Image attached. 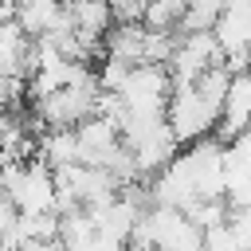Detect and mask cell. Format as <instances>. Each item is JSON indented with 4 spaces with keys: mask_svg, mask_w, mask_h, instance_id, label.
Returning <instances> with one entry per match:
<instances>
[{
    "mask_svg": "<svg viewBox=\"0 0 251 251\" xmlns=\"http://www.w3.org/2000/svg\"><path fill=\"white\" fill-rule=\"evenodd\" d=\"M0 188L12 196L20 216H47L55 212V176L43 161H4L0 165Z\"/></svg>",
    "mask_w": 251,
    "mask_h": 251,
    "instance_id": "obj_1",
    "label": "cell"
},
{
    "mask_svg": "<svg viewBox=\"0 0 251 251\" xmlns=\"http://www.w3.org/2000/svg\"><path fill=\"white\" fill-rule=\"evenodd\" d=\"M94 102H98V78L94 71L63 90H51L43 98H31V114H35V129H75L78 122L94 118Z\"/></svg>",
    "mask_w": 251,
    "mask_h": 251,
    "instance_id": "obj_2",
    "label": "cell"
},
{
    "mask_svg": "<svg viewBox=\"0 0 251 251\" xmlns=\"http://www.w3.org/2000/svg\"><path fill=\"white\" fill-rule=\"evenodd\" d=\"M173 94V78L157 63H137L129 67L126 82L118 86L122 118H165V102Z\"/></svg>",
    "mask_w": 251,
    "mask_h": 251,
    "instance_id": "obj_3",
    "label": "cell"
},
{
    "mask_svg": "<svg viewBox=\"0 0 251 251\" xmlns=\"http://www.w3.org/2000/svg\"><path fill=\"white\" fill-rule=\"evenodd\" d=\"M216 118H220V110H216L208 98H200V90H196L192 82L173 86V94H169V102H165V126H169V133L176 137V145H188V141L208 137V133L216 129Z\"/></svg>",
    "mask_w": 251,
    "mask_h": 251,
    "instance_id": "obj_4",
    "label": "cell"
},
{
    "mask_svg": "<svg viewBox=\"0 0 251 251\" xmlns=\"http://www.w3.org/2000/svg\"><path fill=\"white\" fill-rule=\"evenodd\" d=\"M224 63L212 31H176V43H173V55L165 63L173 86H184V82H196L208 67Z\"/></svg>",
    "mask_w": 251,
    "mask_h": 251,
    "instance_id": "obj_5",
    "label": "cell"
},
{
    "mask_svg": "<svg viewBox=\"0 0 251 251\" xmlns=\"http://www.w3.org/2000/svg\"><path fill=\"white\" fill-rule=\"evenodd\" d=\"M212 39L224 55V67L235 75V71H247V39H251V4L247 0H227L224 12L216 16L212 24Z\"/></svg>",
    "mask_w": 251,
    "mask_h": 251,
    "instance_id": "obj_6",
    "label": "cell"
},
{
    "mask_svg": "<svg viewBox=\"0 0 251 251\" xmlns=\"http://www.w3.org/2000/svg\"><path fill=\"white\" fill-rule=\"evenodd\" d=\"M247 114H251V78H247V71H235L227 78L224 98H220V118H216L212 137L224 145V141L247 133Z\"/></svg>",
    "mask_w": 251,
    "mask_h": 251,
    "instance_id": "obj_7",
    "label": "cell"
},
{
    "mask_svg": "<svg viewBox=\"0 0 251 251\" xmlns=\"http://www.w3.org/2000/svg\"><path fill=\"white\" fill-rule=\"evenodd\" d=\"M63 20L90 47H102V35L114 27V16H110L106 0H63Z\"/></svg>",
    "mask_w": 251,
    "mask_h": 251,
    "instance_id": "obj_8",
    "label": "cell"
},
{
    "mask_svg": "<svg viewBox=\"0 0 251 251\" xmlns=\"http://www.w3.org/2000/svg\"><path fill=\"white\" fill-rule=\"evenodd\" d=\"M75 153H78V165H102V157L118 145V126L106 122V118H86L78 122L75 129Z\"/></svg>",
    "mask_w": 251,
    "mask_h": 251,
    "instance_id": "obj_9",
    "label": "cell"
},
{
    "mask_svg": "<svg viewBox=\"0 0 251 251\" xmlns=\"http://www.w3.org/2000/svg\"><path fill=\"white\" fill-rule=\"evenodd\" d=\"M27 35L16 27V20H4L0 24V75H12V78H24V63H27Z\"/></svg>",
    "mask_w": 251,
    "mask_h": 251,
    "instance_id": "obj_10",
    "label": "cell"
},
{
    "mask_svg": "<svg viewBox=\"0 0 251 251\" xmlns=\"http://www.w3.org/2000/svg\"><path fill=\"white\" fill-rule=\"evenodd\" d=\"M180 16H184V0H149L145 16H141V27H149V31H176Z\"/></svg>",
    "mask_w": 251,
    "mask_h": 251,
    "instance_id": "obj_11",
    "label": "cell"
},
{
    "mask_svg": "<svg viewBox=\"0 0 251 251\" xmlns=\"http://www.w3.org/2000/svg\"><path fill=\"white\" fill-rule=\"evenodd\" d=\"M106 4H110L114 24H141V16H145V4H149V0H106Z\"/></svg>",
    "mask_w": 251,
    "mask_h": 251,
    "instance_id": "obj_12",
    "label": "cell"
},
{
    "mask_svg": "<svg viewBox=\"0 0 251 251\" xmlns=\"http://www.w3.org/2000/svg\"><path fill=\"white\" fill-rule=\"evenodd\" d=\"M24 94V78H12V75H0V114H8Z\"/></svg>",
    "mask_w": 251,
    "mask_h": 251,
    "instance_id": "obj_13",
    "label": "cell"
},
{
    "mask_svg": "<svg viewBox=\"0 0 251 251\" xmlns=\"http://www.w3.org/2000/svg\"><path fill=\"white\" fill-rule=\"evenodd\" d=\"M16 216H20V212H16L12 196H8L4 188H0V235H8V231L16 227Z\"/></svg>",
    "mask_w": 251,
    "mask_h": 251,
    "instance_id": "obj_14",
    "label": "cell"
}]
</instances>
